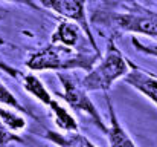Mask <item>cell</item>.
Instances as JSON below:
<instances>
[{"label":"cell","mask_w":157,"mask_h":147,"mask_svg":"<svg viewBox=\"0 0 157 147\" xmlns=\"http://www.w3.org/2000/svg\"><path fill=\"white\" fill-rule=\"evenodd\" d=\"M101 54H90L75 51V48H67L63 45L49 43L38 51L32 52L28 60L26 66L31 71H55V72H69V71H90L96 61H99Z\"/></svg>","instance_id":"cell-1"},{"label":"cell","mask_w":157,"mask_h":147,"mask_svg":"<svg viewBox=\"0 0 157 147\" xmlns=\"http://www.w3.org/2000/svg\"><path fill=\"white\" fill-rule=\"evenodd\" d=\"M130 72V60L121 52L113 40L108 42L105 54L99 61L82 78V84L89 92L110 91L113 83L119 78H125Z\"/></svg>","instance_id":"cell-2"},{"label":"cell","mask_w":157,"mask_h":147,"mask_svg":"<svg viewBox=\"0 0 157 147\" xmlns=\"http://www.w3.org/2000/svg\"><path fill=\"white\" fill-rule=\"evenodd\" d=\"M102 22L114 29H119L121 32H131L157 39V12L140 5H133L125 12L108 14L102 18Z\"/></svg>","instance_id":"cell-3"},{"label":"cell","mask_w":157,"mask_h":147,"mask_svg":"<svg viewBox=\"0 0 157 147\" xmlns=\"http://www.w3.org/2000/svg\"><path fill=\"white\" fill-rule=\"evenodd\" d=\"M56 77H58V80L63 86L61 97L69 104V107L75 112H82V113L89 115L93 120V123L96 124V127L107 135L108 126L105 124V121L101 116V112L98 110V107L95 106L92 98L89 97V91L84 88L82 78L78 80L73 75L64 74V72H56Z\"/></svg>","instance_id":"cell-4"},{"label":"cell","mask_w":157,"mask_h":147,"mask_svg":"<svg viewBox=\"0 0 157 147\" xmlns=\"http://www.w3.org/2000/svg\"><path fill=\"white\" fill-rule=\"evenodd\" d=\"M21 83H23L25 91L29 95L37 98L43 106H46L52 112L53 121H55V124H56L58 129H61L63 132H67V133H78L79 127H78V123H76L75 116L52 97V94L49 92V89L44 86V83L37 75H34V74H25Z\"/></svg>","instance_id":"cell-5"},{"label":"cell","mask_w":157,"mask_h":147,"mask_svg":"<svg viewBox=\"0 0 157 147\" xmlns=\"http://www.w3.org/2000/svg\"><path fill=\"white\" fill-rule=\"evenodd\" d=\"M40 3L44 8L52 9L53 12H56L58 15L64 17L66 20L76 23L84 31V34H86L90 46L93 49V52L99 54L96 40H95L93 32H92V26L89 23L87 11H86V0H40Z\"/></svg>","instance_id":"cell-6"},{"label":"cell","mask_w":157,"mask_h":147,"mask_svg":"<svg viewBox=\"0 0 157 147\" xmlns=\"http://www.w3.org/2000/svg\"><path fill=\"white\" fill-rule=\"evenodd\" d=\"M124 81L157 106V75L142 67H137L130 61V72L124 78Z\"/></svg>","instance_id":"cell-7"},{"label":"cell","mask_w":157,"mask_h":147,"mask_svg":"<svg viewBox=\"0 0 157 147\" xmlns=\"http://www.w3.org/2000/svg\"><path fill=\"white\" fill-rule=\"evenodd\" d=\"M105 98H107V107H108V115H110V126H108V133H107L108 146L110 147H137L136 143L133 141V138L128 135V132L121 124L110 97H105Z\"/></svg>","instance_id":"cell-8"},{"label":"cell","mask_w":157,"mask_h":147,"mask_svg":"<svg viewBox=\"0 0 157 147\" xmlns=\"http://www.w3.org/2000/svg\"><path fill=\"white\" fill-rule=\"evenodd\" d=\"M81 32H84L76 23L64 20L52 32V43L63 45L67 48H75L81 39Z\"/></svg>","instance_id":"cell-9"},{"label":"cell","mask_w":157,"mask_h":147,"mask_svg":"<svg viewBox=\"0 0 157 147\" xmlns=\"http://www.w3.org/2000/svg\"><path fill=\"white\" fill-rule=\"evenodd\" d=\"M0 120L11 132H18L26 127V120L20 115V112L11 107H3V104H0Z\"/></svg>","instance_id":"cell-10"},{"label":"cell","mask_w":157,"mask_h":147,"mask_svg":"<svg viewBox=\"0 0 157 147\" xmlns=\"http://www.w3.org/2000/svg\"><path fill=\"white\" fill-rule=\"evenodd\" d=\"M0 104H3L5 107H11V109H14V110H17V112H20V113H28L31 118H37L31 110H28L20 101H18V98L15 97L6 86H5V83L0 80Z\"/></svg>","instance_id":"cell-11"},{"label":"cell","mask_w":157,"mask_h":147,"mask_svg":"<svg viewBox=\"0 0 157 147\" xmlns=\"http://www.w3.org/2000/svg\"><path fill=\"white\" fill-rule=\"evenodd\" d=\"M131 45L134 46L136 51L145 54V55H150V57H156L157 58V42L153 43H144L142 40H139L137 37H131Z\"/></svg>","instance_id":"cell-12"},{"label":"cell","mask_w":157,"mask_h":147,"mask_svg":"<svg viewBox=\"0 0 157 147\" xmlns=\"http://www.w3.org/2000/svg\"><path fill=\"white\" fill-rule=\"evenodd\" d=\"M0 71L3 72V74H8L9 77H12V78H15V80H23V77H25V74L20 71V69H17V67H14V66H11L9 63H6L3 58H0Z\"/></svg>","instance_id":"cell-13"},{"label":"cell","mask_w":157,"mask_h":147,"mask_svg":"<svg viewBox=\"0 0 157 147\" xmlns=\"http://www.w3.org/2000/svg\"><path fill=\"white\" fill-rule=\"evenodd\" d=\"M11 141H20V138H18L17 135H14V133L3 124V121L0 120V144L3 146V144H8V143H11Z\"/></svg>","instance_id":"cell-14"},{"label":"cell","mask_w":157,"mask_h":147,"mask_svg":"<svg viewBox=\"0 0 157 147\" xmlns=\"http://www.w3.org/2000/svg\"><path fill=\"white\" fill-rule=\"evenodd\" d=\"M3 2H9V3H17V5H23L28 6L31 9H40V6L34 2V0H3Z\"/></svg>","instance_id":"cell-15"},{"label":"cell","mask_w":157,"mask_h":147,"mask_svg":"<svg viewBox=\"0 0 157 147\" xmlns=\"http://www.w3.org/2000/svg\"><path fill=\"white\" fill-rule=\"evenodd\" d=\"M84 147H96V146H95L93 143H90L87 138H84Z\"/></svg>","instance_id":"cell-16"},{"label":"cell","mask_w":157,"mask_h":147,"mask_svg":"<svg viewBox=\"0 0 157 147\" xmlns=\"http://www.w3.org/2000/svg\"><path fill=\"white\" fill-rule=\"evenodd\" d=\"M5 43H6V42L3 40V37H0V45H5Z\"/></svg>","instance_id":"cell-17"}]
</instances>
